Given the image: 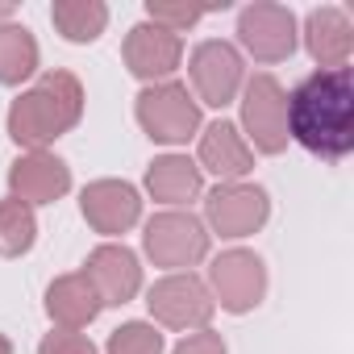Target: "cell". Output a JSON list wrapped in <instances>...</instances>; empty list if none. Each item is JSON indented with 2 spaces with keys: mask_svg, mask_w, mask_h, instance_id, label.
Masks as SVG:
<instances>
[{
  "mask_svg": "<svg viewBox=\"0 0 354 354\" xmlns=\"http://www.w3.org/2000/svg\"><path fill=\"white\" fill-rule=\"evenodd\" d=\"M288 138L321 158H346L354 150V84L350 67L313 71L288 96Z\"/></svg>",
  "mask_w": 354,
  "mask_h": 354,
  "instance_id": "cell-1",
  "label": "cell"
},
{
  "mask_svg": "<svg viewBox=\"0 0 354 354\" xmlns=\"http://www.w3.org/2000/svg\"><path fill=\"white\" fill-rule=\"evenodd\" d=\"M84 113V88L71 71H46L30 92H21L9 109V138L17 146L42 150L46 142L63 138L80 125Z\"/></svg>",
  "mask_w": 354,
  "mask_h": 354,
  "instance_id": "cell-2",
  "label": "cell"
},
{
  "mask_svg": "<svg viewBox=\"0 0 354 354\" xmlns=\"http://www.w3.org/2000/svg\"><path fill=\"white\" fill-rule=\"evenodd\" d=\"M138 121L154 142H188L201 129V104L184 84H158L138 96Z\"/></svg>",
  "mask_w": 354,
  "mask_h": 354,
  "instance_id": "cell-3",
  "label": "cell"
},
{
  "mask_svg": "<svg viewBox=\"0 0 354 354\" xmlns=\"http://www.w3.org/2000/svg\"><path fill=\"white\" fill-rule=\"evenodd\" d=\"M146 254L154 259V267H167L180 275L184 267H196L209 254V234L192 213H158L146 225Z\"/></svg>",
  "mask_w": 354,
  "mask_h": 354,
  "instance_id": "cell-4",
  "label": "cell"
},
{
  "mask_svg": "<svg viewBox=\"0 0 354 354\" xmlns=\"http://www.w3.org/2000/svg\"><path fill=\"white\" fill-rule=\"evenodd\" d=\"M242 125L254 142V150L263 154H279L288 146V92L279 88L275 75L259 71L250 84H246V96H242Z\"/></svg>",
  "mask_w": 354,
  "mask_h": 354,
  "instance_id": "cell-5",
  "label": "cell"
},
{
  "mask_svg": "<svg viewBox=\"0 0 354 354\" xmlns=\"http://www.w3.org/2000/svg\"><path fill=\"white\" fill-rule=\"evenodd\" d=\"M154 321H162L167 329H205L213 321V296L196 275H167L150 288L146 296Z\"/></svg>",
  "mask_w": 354,
  "mask_h": 354,
  "instance_id": "cell-6",
  "label": "cell"
},
{
  "mask_svg": "<svg viewBox=\"0 0 354 354\" xmlns=\"http://www.w3.org/2000/svg\"><path fill=\"white\" fill-rule=\"evenodd\" d=\"M188 75H192V88H196V100H205L213 109H225V104L238 100V88H242V55L230 42H201L192 50Z\"/></svg>",
  "mask_w": 354,
  "mask_h": 354,
  "instance_id": "cell-7",
  "label": "cell"
},
{
  "mask_svg": "<svg viewBox=\"0 0 354 354\" xmlns=\"http://www.w3.org/2000/svg\"><path fill=\"white\" fill-rule=\"evenodd\" d=\"M238 38L259 63H283L296 50V17L283 5H250L238 17Z\"/></svg>",
  "mask_w": 354,
  "mask_h": 354,
  "instance_id": "cell-8",
  "label": "cell"
},
{
  "mask_svg": "<svg viewBox=\"0 0 354 354\" xmlns=\"http://www.w3.org/2000/svg\"><path fill=\"white\" fill-rule=\"evenodd\" d=\"M267 213H271L267 192L254 188V184H221L205 201V217H209V225L221 238H246V234H254L267 221Z\"/></svg>",
  "mask_w": 354,
  "mask_h": 354,
  "instance_id": "cell-9",
  "label": "cell"
},
{
  "mask_svg": "<svg viewBox=\"0 0 354 354\" xmlns=\"http://www.w3.org/2000/svg\"><path fill=\"white\" fill-rule=\"evenodd\" d=\"M209 279H213V292H217L221 308H230V313H250L267 292L263 259L250 254V250H225L221 259H213Z\"/></svg>",
  "mask_w": 354,
  "mask_h": 354,
  "instance_id": "cell-10",
  "label": "cell"
},
{
  "mask_svg": "<svg viewBox=\"0 0 354 354\" xmlns=\"http://www.w3.org/2000/svg\"><path fill=\"white\" fill-rule=\"evenodd\" d=\"M9 188H13V201L21 205H50L71 188V171L63 158L46 150H30L9 167Z\"/></svg>",
  "mask_w": 354,
  "mask_h": 354,
  "instance_id": "cell-11",
  "label": "cell"
},
{
  "mask_svg": "<svg viewBox=\"0 0 354 354\" xmlns=\"http://www.w3.org/2000/svg\"><path fill=\"white\" fill-rule=\"evenodd\" d=\"M184 59V42L180 34H171L154 21H142L129 30L125 38V67L138 75V80H167Z\"/></svg>",
  "mask_w": 354,
  "mask_h": 354,
  "instance_id": "cell-12",
  "label": "cell"
},
{
  "mask_svg": "<svg viewBox=\"0 0 354 354\" xmlns=\"http://www.w3.org/2000/svg\"><path fill=\"white\" fill-rule=\"evenodd\" d=\"M84 275L92 279L100 304H129L138 296V288H142V267H138L133 250L129 246H113V242L109 246H96L88 254Z\"/></svg>",
  "mask_w": 354,
  "mask_h": 354,
  "instance_id": "cell-13",
  "label": "cell"
},
{
  "mask_svg": "<svg viewBox=\"0 0 354 354\" xmlns=\"http://www.w3.org/2000/svg\"><path fill=\"white\" fill-rule=\"evenodd\" d=\"M138 217H142V201H138V192L129 184L96 180V184L84 188V221L96 234H104V238L125 234L129 225H138Z\"/></svg>",
  "mask_w": 354,
  "mask_h": 354,
  "instance_id": "cell-14",
  "label": "cell"
},
{
  "mask_svg": "<svg viewBox=\"0 0 354 354\" xmlns=\"http://www.w3.org/2000/svg\"><path fill=\"white\" fill-rule=\"evenodd\" d=\"M196 167L213 171L217 180H225V184H238L242 175L254 167V150H250V142L242 138L238 125L217 121V125H209L201 133V162Z\"/></svg>",
  "mask_w": 354,
  "mask_h": 354,
  "instance_id": "cell-15",
  "label": "cell"
},
{
  "mask_svg": "<svg viewBox=\"0 0 354 354\" xmlns=\"http://www.w3.org/2000/svg\"><path fill=\"white\" fill-rule=\"evenodd\" d=\"M100 308L104 304H100V296H96V288H92V279L84 271L55 279L50 292H46V313H50V321L59 329H75L80 333V329H88L96 321Z\"/></svg>",
  "mask_w": 354,
  "mask_h": 354,
  "instance_id": "cell-16",
  "label": "cell"
},
{
  "mask_svg": "<svg viewBox=\"0 0 354 354\" xmlns=\"http://www.w3.org/2000/svg\"><path fill=\"white\" fill-rule=\"evenodd\" d=\"M304 42H308V55H313L325 71H333V67H346V59H350V50H354V30H350V21H346L342 9L325 5V9H313V13H308V21H304Z\"/></svg>",
  "mask_w": 354,
  "mask_h": 354,
  "instance_id": "cell-17",
  "label": "cell"
},
{
  "mask_svg": "<svg viewBox=\"0 0 354 354\" xmlns=\"http://www.w3.org/2000/svg\"><path fill=\"white\" fill-rule=\"evenodd\" d=\"M146 188L162 205H188L201 196V167L184 154H162L146 171Z\"/></svg>",
  "mask_w": 354,
  "mask_h": 354,
  "instance_id": "cell-18",
  "label": "cell"
},
{
  "mask_svg": "<svg viewBox=\"0 0 354 354\" xmlns=\"http://www.w3.org/2000/svg\"><path fill=\"white\" fill-rule=\"evenodd\" d=\"M50 21L67 42H96L109 26V9L100 0H59L50 9Z\"/></svg>",
  "mask_w": 354,
  "mask_h": 354,
  "instance_id": "cell-19",
  "label": "cell"
},
{
  "mask_svg": "<svg viewBox=\"0 0 354 354\" xmlns=\"http://www.w3.org/2000/svg\"><path fill=\"white\" fill-rule=\"evenodd\" d=\"M38 71V42L26 26H0V84L17 88Z\"/></svg>",
  "mask_w": 354,
  "mask_h": 354,
  "instance_id": "cell-20",
  "label": "cell"
},
{
  "mask_svg": "<svg viewBox=\"0 0 354 354\" xmlns=\"http://www.w3.org/2000/svg\"><path fill=\"white\" fill-rule=\"evenodd\" d=\"M34 234H38V221H34V209L21 205V201H0V254L5 259H17L34 246Z\"/></svg>",
  "mask_w": 354,
  "mask_h": 354,
  "instance_id": "cell-21",
  "label": "cell"
},
{
  "mask_svg": "<svg viewBox=\"0 0 354 354\" xmlns=\"http://www.w3.org/2000/svg\"><path fill=\"white\" fill-rule=\"evenodd\" d=\"M109 354H162V333L146 321H129V325L113 329Z\"/></svg>",
  "mask_w": 354,
  "mask_h": 354,
  "instance_id": "cell-22",
  "label": "cell"
},
{
  "mask_svg": "<svg viewBox=\"0 0 354 354\" xmlns=\"http://www.w3.org/2000/svg\"><path fill=\"white\" fill-rule=\"evenodd\" d=\"M146 17H150L154 26L171 30V34H180V30L196 26V21L205 17V9H196V5H167V0H150V5H146Z\"/></svg>",
  "mask_w": 354,
  "mask_h": 354,
  "instance_id": "cell-23",
  "label": "cell"
},
{
  "mask_svg": "<svg viewBox=\"0 0 354 354\" xmlns=\"http://www.w3.org/2000/svg\"><path fill=\"white\" fill-rule=\"evenodd\" d=\"M38 354H96V346H92V337H88V333L55 329V333H46V337H42Z\"/></svg>",
  "mask_w": 354,
  "mask_h": 354,
  "instance_id": "cell-24",
  "label": "cell"
},
{
  "mask_svg": "<svg viewBox=\"0 0 354 354\" xmlns=\"http://www.w3.org/2000/svg\"><path fill=\"white\" fill-rule=\"evenodd\" d=\"M175 354H225V342L213 329H196V333H188L180 346H175Z\"/></svg>",
  "mask_w": 354,
  "mask_h": 354,
  "instance_id": "cell-25",
  "label": "cell"
},
{
  "mask_svg": "<svg viewBox=\"0 0 354 354\" xmlns=\"http://www.w3.org/2000/svg\"><path fill=\"white\" fill-rule=\"evenodd\" d=\"M0 354H13V342H9L5 333H0Z\"/></svg>",
  "mask_w": 354,
  "mask_h": 354,
  "instance_id": "cell-26",
  "label": "cell"
},
{
  "mask_svg": "<svg viewBox=\"0 0 354 354\" xmlns=\"http://www.w3.org/2000/svg\"><path fill=\"white\" fill-rule=\"evenodd\" d=\"M9 13H13V9H9V5H0V17H9Z\"/></svg>",
  "mask_w": 354,
  "mask_h": 354,
  "instance_id": "cell-27",
  "label": "cell"
}]
</instances>
